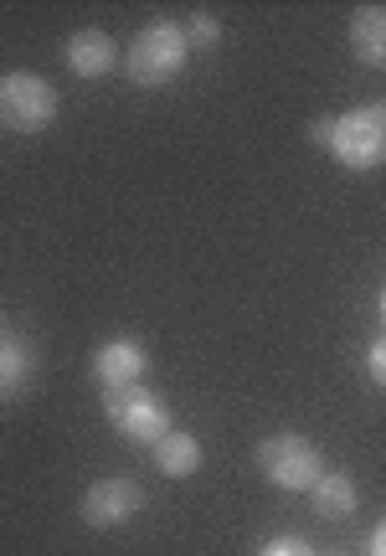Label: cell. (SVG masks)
Returning a JSON list of instances; mask_svg holds the SVG:
<instances>
[{
    "mask_svg": "<svg viewBox=\"0 0 386 556\" xmlns=\"http://www.w3.org/2000/svg\"><path fill=\"white\" fill-rule=\"evenodd\" d=\"M31 371H37V356H31V345H26V340L0 336V397H16Z\"/></svg>",
    "mask_w": 386,
    "mask_h": 556,
    "instance_id": "12",
    "label": "cell"
},
{
    "mask_svg": "<svg viewBox=\"0 0 386 556\" xmlns=\"http://www.w3.org/2000/svg\"><path fill=\"white\" fill-rule=\"evenodd\" d=\"M335 556H346V552H335Z\"/></svg>",
    "mask_w": 386,
    "mask_h": 556,
    "instance_id": "19",
    "label": "cell"
},
{
    "mask_svg": "<svg viewBox=\"0 0 386 556\" xmlns=\"http://www.w3.org/2000/svg\"><path fill=\"white\" fill-rule=\"evenodd\" d=\"M185 41H191V47H217V41H222V21L211 16V11H196L191 26H185Z\"/></svg>",
    "mask_w": 386,
    "mask_h": 556,
    "instance_id": "13",
    "label": "cell"
},
{
    "mask_svg": "<svg viewBox=\"0 0 386 556\" xmlns=\"http://www.w3.org/2000/svg\"><path fill=\"white\" fill-rule=\"evenodd\" d=\"M62 58H67V67H73L78 78H103V73H114L119 47H114V37H108V31H99V26H82V31H73V37H67Z\"/></svg>",
    "mask_w": 386,
    "mask_h": 556,
    "instance_id": "8",
    "label": "cell"
},
{
    "mask_svg": "<svg viewBox=\"0 0 386 556\" xmlns=\"http://www.w3.org/2000/svg\"><path fill=\"white\" fill-rule=\"evenodd\" d=\"M309 500H314V516L340 520V516L356 510V484H350V475H340V469H325V475L314 479Z\"/></svg>",
    "mask_w": 386,
    "mask_h": 556,
    "instance_id": "11",
    "label": "cell"
},
{
    "mask_svg": "<svg viewBox=\"0 0 386 556\" xmlns=\"http://www.w3.org/2000/svg\"><path fill=\"white\" fill-rule=\"evenodd\" d=\"M144 505V490L134 484V479H99V484H88V495H82L78 516L82 526H93V531H119V526H129V520L140 516Z\"/></svg>",
    "mask_w": 386,
    "mask_h": 556,
    "instance_id": "6",
    "label": "cell"
},
{
    "mask_svg": "<svg viewBox=\"0 0 386 556\" xmlns=\"http://www.w3.org/2000/svg\"><path fill=\"white\" fill-rule=\"evenodd\" d=\"M371 556H386V520L371 531Z\"/></svg>",
    "mask_w": 386,
    "mask_h": 556,
    "instance_id": "16",
    "label": "cell"
},
{
    "mask_svg": "<svg viewBox=\"0 0 386 556\" xmlns=\"http://www.w3.org/2000/svg\"><path fill=\"white\" fill-rule=\"evenodd\" d=\"M350 52L366 67H386V5H361L350 16Z\"/></svg>",
    "mask_w": 386,
    "mask_h": 556,
    "instance_id": "9",
    "label": "cell"
},
{
    "mask_svg": "<svg viewBox=\"0 0 386 556\" xmlns=\"http://www.w3.org/2000/svg\"><path fill=\"white\" fill-rule=\"evenodd\" d=\"M366 371H371V381H376V387H386V336L366 351Z\"/></svg>",
    "mask_w": 386,
    "mask_h": 556,
    "instance_id": "15",
    "label": "cell"
},
{
    "mask_svg": "<svg viewBox=\"0 0 386 556\" xmlns=\"http://www.w3.org/2000/svg\"><path fill=\"white\" fill-rule=\"evenodd\" d=\"M144 366H150V351L129 336L103 340L99 351H93V377L103 381V392H114V387H140Z\"/></svg>",
    "mask_w": 386,
    "mask_h": 556,
    "instance_id": "7",
    "label": "cell"
},
{
    "mask_svg": "<svg viewBox=\"0 0 386 556\" xmlns=\"http://www.w3.org/2000/svg\"><path fill=\"white\" fill-rule=\"evenodd\" d=\"M57 119V88L41 73H5L0 78V124L11 135H41Z\"/></svg>",
    "mask_w": 386,
    "mask_h": 556,
    "instance_id": "3",
    "label": "cell"
},
{
    "mask_svg": "<svg viewBox=\"0 0 386 556\" xmlns=\"http://www.w3.org/2000/svg\"><path fill=\"white\" fill-rule=\"evenodd\" d=\"M258 469H263L268 484H279V490H314V479L325 475V458L320 448L299 433H273L258 443Z\"/></svg>",
    "mask_w": 386,
    "mask_h": 556,
    "instance_id": "5",
    "label": "cell"
},
{
    "mask_svg": "<svg viewBox=\"0 0 386 556\" xmlns=\"http://www.w3.org/2000/svg\"><path fill=\"white\" fill-rule=\"evenodd\" d=\"M330 124H335V119H314V124H309V135H314V144H325V139H330Z\"/></svg>",
    "mask_w": 386,
    "mask_h": 556,
    "instance_id": "17",
    "label": "cell"
},
{
    "mask_svg": "<svg viewBox=\"0 0 386 556\" xmlns=\"http://www.w3.org/2000/svg\"><path fill=\"white\" fill-rule=\"evenodd\" d=\"M155 464H160L165 479H191L206 464V448L196 443V433H176V428H170V433L155 443Z\"/></svg>",
    "mask_w": 386,
    "mask_h": 556,
    "instance_id": "10",
    "label": "cell"
},
{
    "mask_svg": "<svg viewBox=\"0 0 386 556\" xmlns=\"http://www.w3.org/2000/svg\"><path fill=\"white\" fill-rule=\"evenodd\" d=\"M325 150L346 170H376L386 165V103H361L330 124Z\"/></svg>",
    "mask_w": 386,
    "mask_h": 556,
    "instance_id": "2",
    "label": "cell"
},
{
    "mask_svg": "<svg viewBox=\"0 0 386 556\" xmlns=\"http://www.w3.org/2000/svg\"><path fill=\"white\" fill-rule=\"evenodd\" d=\"M185 58H191V41H185L181 26L176 21H150L140 37L124 47V73L140 88H160V83L181 73Z\"/></svg>",
    "mask_w": 386,
    "mask_h": 556,
    "instance_id": "1",
    "label": "cell"
},
{
    "mask_svg": "<svg viewBox=\"0 0 386 556\" xmlns=\"http://www.w3.org/2000/svg\"><path fill=\"white\" fill-rule=\"evenodd\" d=\"M258 556H314V546H309L305 536H273Z\"/></svg>",
    "mask_w": 386,
    "mask_h": 556,
    "instance_id": "14",
    "label": "cell"
},
{
    "mask_svg": "<svg viewBox=\"0 0 386 556\" xmlns=\"http://www.w3.org/2000/svg\"><path fill=\"white\" fill-rule=\"evenodd\" d=\"M382 319H386V289H382Z\"/></svg>",
    "mask_w": 386,
    "mask_h": 556,
    "instance_id": "18",
    "label": "cell"
},
{
    "mask_svg": "<svg viewBox=\"0 0 386 556\" xmlns=\"http://www.w3.org/2000/svg\"><path fill=\"white\" fill-rule=\"evenodd\" d=\"M103 417L119 428L129 443H160L170 433V407H165L160 392H150V387H114V392H103Z\"/></svg>",
    "mask_w": 386,
    "mask_h": 556,
    "instance_id": "4",
    "label": "cell"
}]
</instances>
